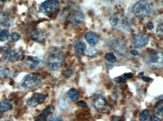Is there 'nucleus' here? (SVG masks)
Wrapping results in <instances>:
<instances>
[{
	"label": "nucleus",
	"instance_id": "obj_1",
	"mask_svg": "<svg viewBox=\"0 0 163 121\" xmlns=\"http://www.w3.org/2000/svg\"><path fill=\"white\" fill-rule=\"evenodd\" d=\"M65 60V55L62 51L56 49L51 52L47 59V67L51 71H56L60 69Z\"/></svg>",
	"mask_w": 163,
	"mask_h": 121
},
{
	"label": "nucleus",
	"instance_id": "obj_2",
	"mask_svg": "<svg viewBox=\"0 0 163 121\" xmlns=\"http://www.w3.org/2000/svg\"><path fill=\"white\" fill-rule=\"evenodd\" d=\"M110 23L113 27L120 30L127 29L130 27L129 20L121 13H117L110 17Z\"/></svg>",
	"mask_w": 163,
	"mask_h": 121
},
{
	"label": "nucleus",
	"instance_id": "obj_3",
	"mask_svg": "<svg viewBox=\"0 0 163 121\" xmlns=\"http://www.w3.org/2000/svg\"><path fill=\"white\" fill-rule=\"evenodd\" d=\"M41 12L50 17L56 14L59 9V2L58 0H46L40 6Z\"/></svg>",
	"mask_w": 163,
	"mask_h": 121
},
{
	"label": "nucleus",
	"instance_id": "obj_4",
	"mask_svg": "<svg viewBox=\"0 0 163 121\" xmlns=\"http://www.w3.org/2000/svg\"><path fill=\"white\" fill-rule=\"evenodd\" d=\"M151 12V6L145 0H140L135 3L132 8V13L138 18H144Z\"/></svg>",
	"mask_w": 163,
	"mask_h": 121
},
{
	"label": "nucleus",
	"instance_id": "obj_5",
	"mask_svg": "<svg viewBox=\"0 0 163 121\" xmlns=\"http://www.w3.org/2000/svg\"><path fill=\"white\" fill-rule=\"evenodd\" d=\"M42 82V77L39 74H27L23 79L21 85L25 89H33L38 87Z\"/></svg>",
	"mask_w": 163,
	"mask_h": 121
},
{
	"label": "nucleus",
	"instance_id": "obj_6",
	"mask_svg": "<svg viewBox=\"0 0 163 121\" xmlns=\"http://www.w3.org/2000/svg\"><path fill=\"white\" fill-rule=\"evenodd\" d=\"M93 106L96 110L101 114H108L111 110V107L108 103L107 99L102 95H98L93 100Z\"/></svg>",
	"mask_w": 163,
	"mask_h": 121
},
{
	"label": "nucleus",
	"instance_id": "obj_7",
	"mask_svg": "<svg viewBox=\"0 0 163 121\" xmlns=\"http://www.w3.org/2000/svg\"><path fill=\"white\" fill-rule=\"evenodd\" d=\"M110 46L112 48L113 50L121 56H126L128 55V48H127L125 42L120 38L111 40Z\"/></svg>",
	"mask_w": 163,
	"mask_h": 121
},
{
	"label": "nucleus",
	"instance_id": "obj_8",
	"mask_svg": "<svg viewBox=\"0 0 163 121\" xmlns=\"http://www.w3.org/2000/svg\"><path fill=\"white\" fill-rule=\"evenodd\" d=\"M24 55L23 53L19 49H13L5 52L3 55V61L4 62L8 63L9 61H12V62H15V61H21L23 59Z\"/></svg>",
	"mask_w": 163,
	"mask_h": 121
},
{
	"label": "nucleus",
	"instance_id": "obj_9",
	"mask_svg": "<svg viewBox=\"0 0 163 121\" xmlns=\"http://www.w3.org/2000/svg\"><path fill=\"white\" fill-rule=\"evenodd\" d=\"M149 42V36L146 34L139 33L135 35L132 40V45L137 48L144 47Z\"/></svg>",
	"mask_w": 163,
	"mask_h": 121
},
{
	"label": "nucleus",
	"instance_id": "obj_10",
	"mask_svg": "<svg viewBox=\"0 0 163 121\" xmlns=\"http://www.w3.org/2000/svg\"><path fill=\"white\" fill-rule=\"evenodd\" d=\"M147 62L151 67L161 68L162 66V53L158 52L150 55L148 56Z\"/></svg>",
	"mask_w": 163,
	"mask_h": 121
},
{
	"label": "nucleus",
	"instance_id": "obj_11",
	"mask_svg": "<svg viewBox=\"0 0 163 121\" xmlns=\"http://www.w3.org/2000/svg\"><path fill=\"white\" fill-rule=\"evenodd\" d=\"M46 99V96L41 93H35L27 100V104L30 107H36L41 104Z\"/></svg>",
	"mask_w": 163,
	"mask_h": 121
},
{
	"label": "nucleus",
	"instance_id": "obj_12",
	"mask_svg": "<svg viewBox=\"0 0 163 121\" xmlns=\"http://www.w3.org/2000/svg\"><path fill=\"white\" fill-rule=\"evenodd\" d=\"M31 38L35 42L43 43L47 38V34L44 31L41 29H35L32 32Z\"/></svg>",
	"mask_w": 163,
	"mask_h": 121
},
{
	"label": "nucleus",
	"instance_id": "obj_13",
	"mask_svg": "<svg viewBox=\"0 0 163 121\" xmlns=\"http://www.w3.org/2000/svg\"><path fill=\"white\" fill-rule=\"evenodd\" d=\"M84 20V15L80 11H77L72 14L71 17V22L74 25H79Z\"/></svg>",
	"mask_w": 163,
	"mask_h": 121
},
{
	"label": "nucleus",
	"instance_id": "obj_14",
	"mask_svg": "<svg viewBox=\"0 0 163 121\" xmlns=\"http://www.w3.org/2000/svg\"><path fill=\"white\" fill-rule=\"evenodd\" d=\"M85 39L87 41V43L91 46H95L98 44L99 41L98 36L96 33L92 32H89L85 35Z\"/></svg>",
	"mask_w": 163,
	"mask_h": 121
},
{
	"label": "nucleus",
	"instance_id": "obj_15",
	"mask_svg": "<svg viewBox=\"0 0 163 121\" xmlns=\"http://www.w3.org/2000/svg\"><path fill=\"white\" fill-rule=\"evenodd\" d=\"M41 64V59L33 56H28L25 60V64L31 69H35Z\"/></svg>",
	"mask_w": 163,
	"mask_h": 121
},
{
	"label": "nucleus",
	"instance_id": "obj_16",
	"mask_svg": "<svg viewBox=\"0 0 163 121\" xmlns=\"http://www.w3.org/2000/svg\"><path fill=\"white\" fill-rule=\"evenodd\" d=\"M0 25L5 27H11L13 25L12 19L3 11H0Z\"/></svg>",
	"mask_w": 163,
	"mask_h": 121
},
{
	"label": "nucleus",
	"instance_id": "obj_17",
	"mask_svg": "<svg viewBox=\"0 0 163 121\" xmlns=\"http://www.w3.org/2000/svg\"><path fill=\"white\" fill-rule=\"evenodd\" d=\"M13 109V102L11 99H4L0 102V112H7Z\"/></svg>",
	"mask_w": 163,
	"mask_h": 121
},
{
	"label": "nucleus",
	"instance_id": "obj_18",
	"mask_svg": "<svg viewBox=\"0 0 163 121\" xmlns=\"http://www.w3.org/2000/svg\"><path fill=\"white\" fill-rule=\"evenodd\" d=\"M87 49V46L83 41H77L75 45V52L77 55L83 54Z\"/></svg>",
	"mask_w": 163,
	"mask_h": 121
},
{
	"label": "nucleus",
	"instance_id": "obj_19",
	"mask_svg": "<svg viewBox=\"0 0 163 121\" xmlns=\"http://www.w3.org/2000/svg\"><path fill=\"white\" fill-rule=\"evenodd\" d=\"M67 94L71 100L75 102L77 101V99L79 98V95H80V93H79V91H77V89H75V88H71V89L68 91Z\"/></svg>",
	"mask_w": 163,
	"mask_h": 121
},
{
	"label": "nucleus",
	"instance_id": "obj_20",
	"mask_svg": "<svg viewBox=\"0 0 163 121\" xmlns=\"http://www.w3.org/2000/svg\"><path fill=\"white\" fill-rule=\"evenodd\" d=\"M154 112L157 115L162 116L163 114V103L162 100H160L156 103V105L154 107Z\"/></svg>",
	"mask_w": 163,
	"mask_h": 121
},
{
	"label": "nucleus",
	"instance_id": "obj_21",
	"mask_svg": "<svg viewBox=\"0 0 163 121\" xmlns=\"http://www.w3.org/2000/svg\"><path fill=\"white\" fill-rule=\"evenodd\" d=\"M99 51L96 49H93V48H88L86 49L84 53L87 56H90V57H93V56H96Z\"/></svg>",
	"mask_w": 163,
	"mask_h": 121
},
{
	"label": "nucleus",
	"instance_id": "obj_22",
	"mask_svg": "<svg viewBox=\"0 0 163 121\" xmlns=\"http://www.w3.org/2000/svg\"><path fill=\"white\" fill-rule=\"evenodd\" d=\"M150 117V112L147 109H144L141 111V113L139 115V120L141 121H146L149 119Z\"/></svg>",
	"mask_w": 163,
	"mask_h": 121
},
{
	"label": "nucleus",
	"instance_id": "obj_23",
	"mask_svg": "<svg viewBox=\"0 0 163 121\" xmlns=\"http://www.w3.org/2000/svg\"><path fill=\"white\" fill-rule=\"evenodd\" d=\"M9 38V32L8 30L5 29L0 32V41L4 42L7 40Z\"/></svg>",
	"mask_w": 163,
	"mask_h": 121
},
{
	"label": "nucleus",
	"instance_id": "obj_24",
	"mask_svg": "<svg viewBox=\"0 0 163 121\" xmlns=\"http://www.w3.org/2000/svg\"><path fill=\"white\" fill-rule=\"evenodd\" d=\"M9 74H10V71L0 65V79H4L5 77H8Z\"/></svg>",
	"mask_w": 163,
	"mask_h": 121
},
{
	"label": "nucleus",
	"instance_id": "obj_25",
	"mask_svg": "<svg viewBox=\"0 0 163 121\" xmlns=\"http://www.w3.org/2000/svg\"><path fill=\"white\" fill-rule=\"evenodd\" d=\"M69 103L68 101L66 100V98L62 97V99L59 100V106L61 110H66V109L69 108Z\"/></svg>",
	"mask_w": 163,
	"mask_h": 121
},
{
	"label": "nucleus",
	"instance_id": "obj_26",
	"mask_svg": "<svg viewBox=\"0 0 163 121\" xmlns=\"http://www.w3.org/2000/svg\"><path fill=\"white\" fill-rule=\"evenodd\" d=\"M105 59L108 61V62H111V63H115L116 61H117L116 56L111 52L106 53L105 56Z\"/></svg>",
	"mask_w": 163,
	"mask_h": 121
},
{
	"label": "nucleus",
	"instance_id": "obj_27",
	"mask_svg": "<svg viewBox=\"0 0 163 121\" xmlns=\"http://www.w3.org/2000/svg\"><path fill=\"white\" fill-rule=\"evenodd\" d=\"M54 111V107L53 106H49L46 108L45 109H44L43 111L41 113L46 117H48L49 115H51L53 114Z\"/></svg>",
	"mask_w": 163,
	"mask_h": 121
},
{
	"label": "nucleus",
	"instance_id": "obj_28",
	"mask_svg": "<svg viewBox=\"0 0 163 121\" xmlns=\"http://www.w3.org/2000/svg\"><path fill=\"white\" fill-rule=\"evenodd\" d=\"M156 35L159 38H162L163 36V26L162 24H159L157 26V29H156Z\"/></svg>",
	"mask_w": 163,
	"mask_h": 121
},
{
	"label": "nucleus",
	"instance_id": "obj_29",
	"mask_svg": "<svg viewBox=\"0 0 163 121\" xmlns=\"http://www.w3.org/2000/svg\"><path fill=\"white\" fill-rule=\"evenodd\" d=\"M11 38L13 41H17V40H19L20 39V35H19L18 33L14 32V33H13L12 35H11Z\"/></svg>",
	"mask_w": 163,
	"mask_h": 121
},
{
	"label": "nucleus",
	"instance_id": "obj_30",
	"mask_svg": "<svg viewBox=\"0 0 163 121\" xmlns=\"http://www.w3.org/2000/svg\"><path fill=\"white\" fill-rule=\"evenodd\" d=\"M47 117H46V116L44 115L42 113H41L39 115H38L35 117V121H46Z\"/></svg>",
	"mask_w": 163,
	"mask_h": 121
},
{
	"label": "nucleus",
	"instance_id": "obj_31",
	"mask_svg": "<svg viewBox=\"0 0 163 121\" xmlns=\"http://www.w3.org/2000/svg\"><path fill=\"white\" fill-rule=\"evenodd\" d=\"M77 106H79V107H80V108H83V109H85V108L87 107V103L83 100L78 101L77 103Z\"/></svg>",
	"mask_w": 163,
	"mask_h": 121
},
{
	"label": "nucleus",
	"instance_id": "obj_32",
	"mask_svg": "<svg viewBox=\"0 0 163 121\" xmlns=\"http://www.w3.org/2000/svg\"><path fill=\"white\" fill-rule=\"evenodd\" d=\"M46 121H63V120H62V119L60 117H59V116H53V117H51L49 120Z\"/></svg>",
	"mask_w": 163,
	"mask_h": 121
},
{
	"label": "nucleus",
	"instance_id": "obj_33",
	"mask_svg": "<svg viewBox=\"0 0 163 121\" xmlns=\"http://www.w3.org/2000/svg\"><path fill=\"white\" fill-rule=\"evenodd\" d=\"M72 70H71V69H68L67 70H66L65 72H64L63 76L66 77V78H69V77L72 76Z\"/></svg>",
	"mask_w": 163,
	"mask_h": 121
},
{
	"label": "nucleus",
	"instance_id": "obj_34",
	"mask_svg": "<svg viewBox=\"0 0 163 121\" xmlns=\"http://www.w3.org/2000/svg\"><path fill=\"white\" fill-rule=\"evenodd\" d=\"M132 76H133V75H132L131 72H129V73H125L123 76H122V77H123L124 79H132Z\"/></svg>",
	"mask_w": 163,
	"mask_h": 121
},
{
	"label": "nucleus",
	"instance_id": "obj_35",
	"mask_svg": "<svg viewBox=\"0 0 163 121\" xmlns=\"http://www.w3.org/2000/svg\"><path fill=\"white\" fill-rule=\"evenodd\" d=\"M150 121H162L161 120V118H159V117H157V116H152V117H151V118H150Z\"/></svg>",
	"mask_w": 163,
	"mask_h": 121
},
{
	"label": "nucleus",
	"instance_id": "obj_36",
	"mask_svg": "<svg viewBox=\"0 0 163 121\" xmlns=\"http://www.w3.org/2000/svg\"><path fill=\"white\" fill-rule=\"evenodd\" d=\"M147 28L148 29H150V30L153 29V22H148V23L147 24Z\"/></svg>",
	"mask_w": 163,
	"mask_h": 121
},
{
	"label": "nucleus",
	"instance_id": "obj_37",
	"mask_svg": "<svg viewBox=\"0 0 163 121\" xmlns=\"http://www.w3.org/2000/svg\"><path fill=\"white\" fill-rule=\"evenodd\" d=\"M111 121H121V117H113L111 119Z\"/></svg>",
	"mask_w": 163,
	"mask_h": 121
},
{
	"label": "nucleus",
	"instance_id": "obj_38",
	"mask_svg": "<svg viewBox=\"0 0 163 121\" xmlns=\"http://www.w3.org/2000/svg\"><path fill=\"white\" fill-rule=\"evenodd\" d=\"M142 79H143L144 81H145V82H151V81H152L151 78H149V77H142Z\"/></svg>",
	"mask_w": 163,
	"mask_h": 121
},
{
	"label": "nucleus",
	"instance_id": "obj_39",
	"mask_svg": "<svg viewBox=\"0 0 163 121\" xmlns=\"http://www.w3.org/2000/svg\"><path fill=\"white\" fill-rule=\"evenodd\" d=\"M131 53H132V54L133 55H138V51H136V50H132V51H131Z\"/></svg>",
	"mask_w": 163,
	"mask_h": 121
},
{
	"label": "nucleus",
	"instance_id": "obj_40",
	"mask_svg": "<svg viewBox=\"0 0 163 121\" xmlns=\"http://www.w3.org/2000/svg\"><path fill=\"white\" fill-rule=\"evenodd\" d=\"M1 117H2V114H0V119H1Z\"/></svg>",
	"mask_w": 163,
	"mask_h": 121
},
{
	"label": "nucleus",
	"instance_id": "obj_41",
	"mask_svg": "<svg viewBox=\"0 0 163 121\" xmlns=\"http://www.w3.org/2000/svg\"><path fill=\"white\" fill-rule=\"evenodd\" d=\"M2 2H5V0H2Z\"/></svg>",
	"mask_w": 163,
	"mask_h": 121
}]
</instances>
